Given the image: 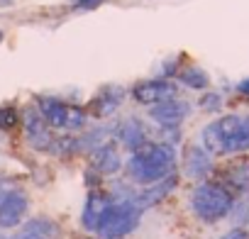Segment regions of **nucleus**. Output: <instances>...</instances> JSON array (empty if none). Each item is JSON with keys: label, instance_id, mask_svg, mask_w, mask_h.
I'll use <instances>...</instances> for the list:
<instances>
[{"label": "nucleus", "instance_id": "18", "mask_svg": "<svg viewBox=\"0 0 249 239\" xmlns=\"http://www.w3.org/2000/svg\"><path fill=\"white\" fill-rule=\"evenodd\" d=\"M181 81H183L188 88H196V90H203V88H208V83H210L208 73H205L203 68H198V66L186 68V71L181 73Z\"/></svg>", "mask_w": 249, "mask_h": 239}, {"label": "nucleus", "instance_id": "22", "mask_svg": "<svg viewBox=\"0 0 249 239\" xmlns=\"http://www.w3.org/2000/svg\"><path fill=\"white\" fill-rule=\"evenodd\" d=\"M220 239H249V232H244V229H232V232H227V234L220 237Z\"/></svg>", "mask_w": 249, "mask_h": 239}, {"label": "nucleus", "instance_id": "23", "mask_svg": "<svg viewBox=\"0 0 249 239\" xmlns=\"http://www.w3.org/2000/svg\"><path fill=\"white\" fill-rule=\"evenodd\" d=\"M237 90H239V93H244V95H249V78H247V81H242V83L237 85Z\"/></svg>", "mask_w": 249, "mask_h": 239}, {"label": "nucleus", "instance_id": "5", "mask_svg": "<svg viewBox=\"0 0 249 239\" xmlns=\"http://www.w3.org/2000/svg\"><path fill=\"white\" fill-rule=\"evenodd\" d=\"M132 98L142 105H154L169 98H176V85L166 78H152V81H142L132 88Z\"/></svg>", "mask_w": 249, "mask_h": 239}, {"label": "nucleus", "instance_id": "24", "mask_svg": "<svg viewBox=\"0 0 249 239\" xmlns=\"http://www.w3.org/2000/svg\"><path fill=\"white\" fill-rule=\"evenodd\" d=\"M8 3H13V0H0V5H8Z\"/></svg>", "mask_w": 249, "mask_h": 239}, {"label": "nucleus", "instance_id": "9", "mask_svg": "<svg viewBox=\"0 0 249 239\" xmlns=\"http://www.w3.org/2000/svg\"><path fill=\"white\" fill-rule=\"evenodd\" d=\"M69 110L71 105L56 100V98H39V115L44 117V122L54 130H66L69 122Z\"/></svg>", "mask_w": 249, "mask_h": 239}, {"label": "nucleus", "instance_id": "21", "mask_svg": "<svg viewBox=\"0 0 249 239\" xmlns=\"http://www.w3.org/2000/svg\"><path fill=\"white\" fill-rule=\"evenodd\" d=\"M103 3V0H69V5L78 8V10H93Z\"/></svg>", "mask_w": 249, "mask_h": 239}, {"label": "nucleus", "instance_id": "17", "mask_svg": "<svg viewBox=\"0 0 249 239\" xmlns=\"http://www.w3.org/2000/svg\"><path fill=\"white\" fill-rule=\"evenodd\" d=\"M249 149V115L247 117H239V127L230 142V154L234 152H247Z\"/></svg>", "mask_w": 249, "mask_h": 239}, {"label": "nucleus", "instance_id": "19", "mask_svg": "<svg viewBox=\"0 0 249 239\" xmlns=\"http://www.w3.org/2000/svg\"><path fill=\"white\" fill-rule=\"evenodd\" d=\"M18 110L15 107H0V130H13L18 125Z\"/></svg>", "mask_w": 249, "mask_h": 239}, {"label": "nucleus", "instance_id": "26", "mask_svg": "<svg viewBox=\"0 0 249 239\" xmlns=\"http://www.w3.org/2000/svg\"><path fill=\"white\" fill-rule=\"evenodd\" d=\"M0 239H3V237H0Z\"/></svg>", "mask_w": 249, "mask_h": 239}, {"label": "nucleus", "instance_id": "11", "mask_svg": "<svg viewBox=\"0 0 249 239\" xmlns=\"http://www.w3.org/2000/svg\"><path fill=\"white\" fill-rule=\"evenodd\" d=\"M59 237V224L49 217H35L22 224V229L13 239H56Z\"/></svg>", "mask_w": 249, "mask_h": 239}, {"label": "nucleus", "instance_id": "20", "mask_svg": "<svg viewBox=\"0 0 249 239\" xmlns=\"http://www.w3.org/2000/svg\"><path fill=\"white\" fill-rule=\"evenodd\" d=\"M220 95L217 93H208V95H203V100H200V107L203 110H217L220 107Z\"/></svg>", "mask_w": 249, "mask_h": 239}, {"label": "nucleus", "instance_id": "13", "mask_svg": "<svg viewBox=\"0 0 249 239\" xmlns=\"http://www.w3.org/2000/svg\"><path fill=\"white\" fill-rule=\"evenodd\" d=\"M110 203H112L110 195H105V193H100V190L90 193L88 200H86V207H83V227L90 229V232H95V224H98L100 215L107 210Z\"/></svg>", "mask_w": 249, "mask_h": 239}, {"label": "nucleus", "instance_id": "6", "mask_svg": "<svg viewBox=\"0 0 249 239\" xmlns=\"http://www.w3.org/2000/svg\"><path fill=\"white\" fill-rule=\"evenodd\" d=\"M22 122H25V137H27L30 147L42 149V152L52 147V142H54L52 130H49V125L44 122V117H42L37 110L30 107V110L25 112V117H22Z\"/></svg>", "mask_w": 249, "mask_h": 239}, {"label": "nucleus", "instance_id": "1", "mask_svg": "<svg viewBox=\"0 0 249 239\" xmlns=\"http://www.w3.org/2000/svg\"><path fill=\"white\" fill-rule=\"evenodd\" d=\"M176 169V149L166 142H144L132 152L127 161V173L140 186H152L164 181Z\"/></svg>", "mask_w": 249, "mask_h": 239}, {"label": "nucleus", "instance_id": "7", "mask_svg": "<svg viewBox=\"0 0 249 239\" xmlns=\"http://www.w3.org/2000/svg\"><path fill=\"white\" fill-rule=\"evenodd\" d=\"M27 195L22 190H8L0 195V227H15L27 212Z\"/></svg>", "mask_w": 249, "mask_h": 239}, {"label": "nucleus", "instance_id": "14", "mask_svg": "<svg viewBox=\"0 0 249 239\" xmlns=\"http://www.w3.org/2000/svg\"><path fill=\"white\" fill-rule=\"evenodd\" d=\"M117 137L130 152H135L147 142V130H144V125L140 122V120H124V122L117 127Z\"/></svg>", "mask_w": 249, "mask_h": 239}, {"label": "nucleus", "instance_id": "3", "mask_svg": "<svg viewBox=\"0 0 249 239\" xmlns=\"http://www.w3.org/2000/svg\"><path fill=\"white\" fill-rule=\"evenodd\" d=\"M191 207L203 222H217L232 210V195L217 183H200L191 195Z\"/></svg>", "mask_w": 249, "mask_h": 239}, {"label": "nucleus", "instance_id": "16", "mask_svg": "<svg viewBox=\"0 0 249 239\" xmlns=\"http://www.w3.org/2000/svg\"><path fill=\"white\" fill-rule=\"evenodd\" d=\"M225 181H227L234 190L247 193V190H249V164H247V161H242V164L230 166V169H227V173H225Z\"/></svg>", "mask_w": 249, "mask_h": 239}, {"label": "nucleus", "instance_id": "4", "mask_svg": "<svg viewBox=\"0 0 249 239\" xmlns=\"http://www.w3.org/2000/svg\"><path fill=\"white\" fill-rule=\"evenodd\" d=\"M191 112V105L186 100H178V98H169V100H161V102H154L152 110H149V117L154 122H159L161 127H176L178 122L188 117Z\"/></svg>", "mask_w": 249, "mask_h": 239}, {"label": "nucleus", "instance_id": "15", "mask_svg": "<svg viewBox=\"0 0 249 239\" xmlns=\"http://www.w3.org/2000/svg\"><path fill=\"white\" fill-rule=\"evenodd\" d=\"M213 169L210 154L203 147H188L186 149V173L191 178H203Z\"/></svg>", "mask_w": 249, "mask_h": 239}, {"label": "nucleus", "instance_id": "25", "mask_svg": "<svg viewBox=\"0 0 249 239\" xmlns=\"http://www.w3.org/2000/svg\"><path fill=\"white\" fill-rule=\"evenodd\" d=\"M0 42H3V30H0Z\"/></svg>", "mask_w": 249, "mask_h": 239}, {"label": "nucleus", "instance_id": "10", "mask_svg": "<svg viewBox=\"0 0 249 239\" xmlns=\"http://www.w3.org/2000/svg\"><path fill=\"white\" fill-rule=\"evenodd\" d=\"M122 98H124V90H122L120 85H105V88L93 98L90 112H93L95 117H107L110 112H115V110L120 107Z\"/></svg>", "mask_w": 249, "mask_h": 239}, {"label": "nucleus", "instance_id": "8", "mask_svg": "<svg viewBox=\"0 0 249 239\" xmlns=\"http://www.w3.org/2000/svg\"><path fill=\"white\" fill-rule=\"evenodd\" d=\"M174 188H176V176L171 173V176H166L164 181H157V183H152V186H144V190L130 195V203H135L140 210H147V207L161 203Z\"/></svg>", "mask_w": 249, "mask_h": 239}, {"label": "nucleus", "instance_id": "12", "mask_svg": "<svg viewBox=\"0 0 249 239\" xmlns=\"http://www.w3.org/2000/svg\"><path fill=\"white\" fill-rule=\"evenodd\" d=\"M120 166H122V161H120V154H117V149H115L112 142H105L98 149H93V169L98 173L112 176V173L120 171Z\"/></svg>", "mask_w": 249, "mask_h": 239}, {"label": "nucleus", "instance_id": "2", "mask_svg": "<svg viewBox=\"0 0 249 239\" xmlns=\"http://www.w3.org/2000/svg\"><path fill=\"white\" fill-rule=\"evenodd\" d=\"M142 210L130 203V200H120V203H110L107 210L100 215L95 232L103 239H120V237H127L137 224H140Z\"/></svg>", "mask_w": 249, "mask_h": 239}]
</instances>
